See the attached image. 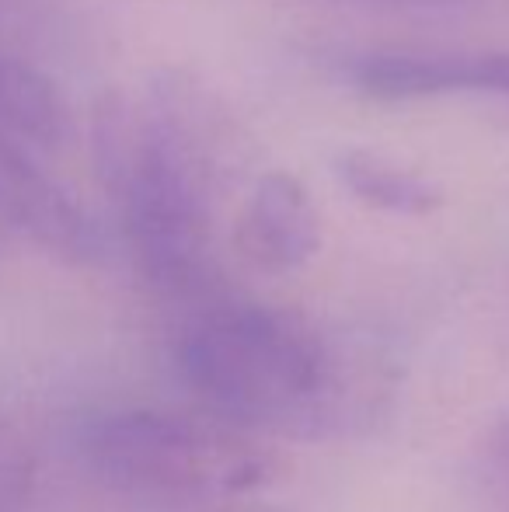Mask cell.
<instances>
[{"label":"cell","mask_w":509,"mask_h":512,"mask_svg":"<svg viewBox=\"0 0 509 512\" xmlns=\"http://www.w3.org/2000/svg\"><path fill=\"white\" fill-rule=\"evenodd\" d=\"M95 157L143 279L164 297L210 290V171L182 108L105 102L95 115Z\"/></svg>","instance_id":"6da1fadb"},{"label":"cell","mask_w":509,"mask_h":512,"mask_svg":"<svg viewBox=\"0 0 509 512\" xmlns=\"http://www.w3.org/2000/svg\"><path fill=\"white\" fill-rule=\"evenodd\" d=\"M175 359L206 411L248 432L318 429L335 401L332 352L283 310L206 304L185 321Z\"/></svg>","instance_id":"7a4b0ae2"},{"label":"cell","mask_w":509,"mask_h":512,"mask_svg":"<svg viewBox=\"0 0 509 512\" xmlns=\"http://www.w3.org/2000/svg\"><path fill=\"white\" fill-rule=\"evenodd\" d=\"M77 453L105 485L171 499L241 495L279 474V453L248 429L157 408L91 415L77 429Z\"/></svg>","instance_id":"3957f363"},{"label":"cell","mask_w":509,"mask_h":512,"mask_svg":"<svg viewBox=\"0 0 509 512\" xmlns=\"http://www.w3.org/2000/svg\"><path fill=\"white\" fill-rule=\"evenodd\" d=\"M0 220L63 262L88 265L105 255V234L81 199L35 161V150L7 140H0Z\"/></svg>","instance_id":"277c9868"},{"label":"cell","mask_w":509,"mask_h":512,"mask_svg":"<svg viewBox=\"0 0 509 512\" xmlns=\"http://www.w3.org/2000/svg\"><path fill=\"white\" fill-rule=\"evenodd\" d=\"M370 98L412 102L443 95L509 98V53H374L349 70Z\"/></svg>","instance_id":"5b68a950"},{"label":"cell","mask_w":509,"mask_h":512,"mask_svg":"<svg viewBox=\"0 0 509 512\" xmlns=\"http://www.w3.org/2000/svg\"><path fill=\"white\" fill-rule=\"evenodd\" d=\"M241 255L262 272L283 276L307 265L321 248L318 209L307 189L286 171H269L255 182L238 220Z\"/></svg>","instance_id":"8992f818"},{"label":"cell","mask_w":509,"mask_h":512,"mask_svg":"<svg viewBox=\"0 0 509 512\" xmlns=\"http://www.w3.org/2000/svg\"><path fill=\"white\" fill-rule=\"evenodd\" d=\"M70 133V108L60 88L11 53H0V140L35 154L63 147Z\"/></svg>","instance_id":"52a82bcc"},{"label":"cell","mask_w":509,"mask_h":512,"mask_svg":"<svg viewBox=\"0 0 509 512\" xmlns=\"http://www.w3.org/2000/svg\"><path fill=\"white\" fill-rule=\"evenodd\" d=\"M335 175L360 203L384 209V213L426 216L443 203L440 189L429 178L370 150H342L335 157Z\"/></svg>","instance_id":"ba28073f"},{"label":"cell","mask_w":509,"mask_h":512,"mask_svg":"<svg viewBox=\"0 0 509 512\" xmlns=\"http://www.w3.org/2000/svg\"><path fill=\"white\" fill-rule=\"evenodd\" d=\"M32 492V460L21 439L0 425V512H25Z\"/></svg>","instance_id":"9c48e42d"},{"label":"cell","mask_w":509,"mask_h":512,"mask_svg":"<svg viewBox=\"0 0 509 512\" xmlns=\"http://www.w3.org/2000/svg\"><path fill=\"white\" fill-rule=\"evenodd\" d=\"M367 4H398V7H426V4H447V0H367Z\"/></svg>","instance_id":"30bf717a"}]
</instances>
